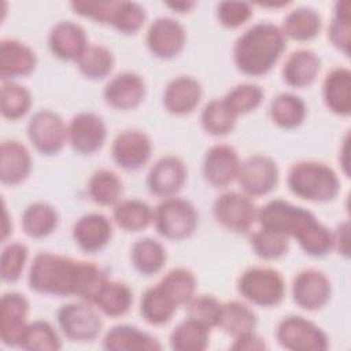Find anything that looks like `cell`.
Here are the masks:
<instances>
[{"label":"cell","mask_w":351,"mask_h":351,"mask_svg":"<svg viewBox=\"0 0 351 351\" xmlns=\"http://www.w3.org/2000/svg\"><path fill=\"white\" fill-rule=\"evenodd\" d=\"M145 22L144 8L134 1H117L110 25L123 34H133L141 29Z\"/></svg>","instance_id":"f6af8a7d"},{"label":"cell","mask_w":351,"mask_h":351,"mask_svg":"<svg viewBox=\"0 0 351 351\" xmlns=\"http://www.w3.org/2000/svg\"><path fill=\"white\" fill-rule=\"evenodd\" d=\"M188 318L197 321L208 329L218 326L222 303L213 295H197L193 296L186 304Z\"/></svg>","instance_id":"7dc6e473"},{"label":"cell","mask_w":351,"mask_h":351,"mask_svg":"<svg viewBox=\"0 0 351 351\" xmlns=\"http://www.w3.org/2000/svg\"><path fill=\"white\" fill-rule=\"evenodd\" d=\"M29 300L19 292H5L0 300V337L8 347H19L27 326Z\"/></svg>","instance_id":"2e32d148"},{"label":"cell","mask_w":351,"mask_h":351,"mask_svg":"<svg viewBox=\"0 0 351 351\" xmlns=\"http://www.w3.org/2000/svg\"><path fill=\"white\" fill-rule=\"evenodd\" d=\"M32 171L29 149L16 140H5L0 147V178L4 185L23 182Z\"/></svg>","instance_id":"cb8c5ba5"},{"label":"cell","mask_w":351,"mask_h":351,"mask_svg":"<svg viewBox=\"0 0 351 351\" xmlns=\"http://www.w3.org/2000/svg\"><path fill=\"white\" fill-rule=\"evenodd\" d=\"M77 67L82 75L89 80H101L114 69V55L104 45L88 44L85 51L77 59Z\"/></svg>","instance_id":"74e56055"},{"label":"cell","mask_w":351,"mask_h":351,"mask_svg":"<svg viewBox=\"0 0 351 351\" xmlns=\"http://www.w3.org/2000/svg\"><path fill=\"white\" fill-rule=\"evenodd\" d=\"M250 244L254 252L265 261L280 259L289 250V239L287 236L262 228L251 234Z\"/></svg>","instance_id":"ee69618b"},{"label":"cell","mask_w":351,"mask_h":351,"mask_svg":"<svg viewBox=\"0 0 351 351\" xmlns=\"http://www.w3.org/2000/svg\"><path fill=\"white\" fill-rule=\"evenodd\" d=\"M321 16L308 7H299L287 14L282 22V33L296 41H310L315 38L321 30Z\"/></svg>","instance_id":"1f68e13d"},{"label":"cell","mask_w":351,"mask_h":351,"mask_svg":"<svg viewBox=\"0 0 351 351\" xmlns=\"http://www.w3.org/2000/svg\"><path fill=\"white\" fill-rule=\"evenodd\" d=\"M112 218L121 229L140 232L154 221V210L140 199H126L115 204Z\"/></svg>","instance_id":"d6a6232c"},{"label":"cell","mask_w":351,"mask_h":351,"mask_svg":"<svg viewBox=\"0 0 351 351\" xmlns=\"http://www.w3.org/2000/svg\"><path fill=\"white\" fill-rule=\"evenodd\" d=\"M328 37L333 47L344 55L350 52L351 44V23H350V1H337L335 4V14L328 29Z\"/></svg>","instance_id":"bcb514c9"},{"label":"cell","mask_w":351,"mask_h":351,"mask_svg":"<svg viewBox=\"0 0 351 351\" xmlns=\"http://www.w3.org/2000/svg\"><path fill=\"white\" fill-rule=\"evenodd\" d=\"M159 285L177 304V307L185 306L195 296L196 277L185 267H174L163 276Z\"/></svg>","instance_id":"ab89813d"},{"label":"cell","mask_w":351,"mask_h":351,"mask_svg":"<svg viewBox=\"0 0 351 351\" xmlns=\"http://www.w3.org/2000/svg\"><path fill=\"white\" fill-rule=\"evenodd\" d=\"M256 221L262 229L293 237L310 256H324L333 248V233L315 215L282 199H273L258 208Z\"/></svg>","instance_id":"7a4b0ae2"},{"label":"cell","mask_w":351,"mask_h":351,"mask_svg":"<svg viewBox=\"0 0 351 351\" xmlns=\"http://www.w3.org/2000/svg\"><path fill=\"white\" fill-rule=\"evenodd\" d=\"M263 90L259 85L251 82H243L232 88L222 100L229 107V110L236 115L247 114L254 111L263 100Z\"/></svg>","instance_id":"7bdbcfd3"},{"label":"cell","mask_w":351,"mask_h":351,"mask_svg":"<svg viewBox=\"0 0 351 351\" xmlns=\"http://www.w3.org/2000/svg\"><path fill=\"white\" fill-rule=\"evenodd\" d=\"M106 280V274L97 265L51 252L37 254L27 274L29 287L37 293L74 295L88 303H92Z\"/></svg>","instance_id":"6da1fadb"},{"label":"cell","mask_w":351,"mask_h":351,"mask_svg":"<svg viewBox=\"0 0 351 351\" xmlns=\"http://www.w3.org/2000/svg\"><path fill=\"white\" fill-rule=\"evenodd\" d=\"M348 222H343L337 226L336 232L333 233V240H335V245L339 251V254H343L344 256L350 255V244H348Z\"/></svg>","instance_id":"f5cc1de1"},{"label":"cell","mask_w":351,"mask_h":351,"mask_svg":"<svg viewBox=\"0 0 351 351\" xmlns=\"http://www.w3.org/2000/svg\"><path fill=\"white\" fill-rule=\"evenodd\" d=\"M36 52L22 41L4 38L0 43V78L12 81L14 78L26 77L36 69Z\"/></svg>","instance_id":"ffe728a7"},{"label":"cell","mask_w":351,"mask_h":351,"mask_svg":"<svg viewBox=\"0 0 351 351\" xmlns=\"http://www.w3.org/2000/svg\"><path fill=\"white\" fill-rule=\"evenodd\" d=\"M322 97L326 107L336 115L351 112V73L346 67H336L328 73L322 84Z\"/></svg>","instance_id":"d4e9b609"},{"label":"cell","mask_w":351,"mask_h":351,"mask_svg":"<svg viewBox=\"0 0 351 351\" xmlns=\"http://www.w3.org/2000/svg\"><path fill=\"white\" fill-rule=\"evenodd\" d=\"M32 107V95L15 81H4L1 85L0 108L4 118L16 121L25 117Z\"/></svg>","instance_id":"60d3db41"},{"label":"cell","mask_w":351,"mask_h":351,"mask_svg":"<svg viewBox=\"0 0 351 351\" xmlns=\"http://www.w3.org/2000/svg\"><path fill=\"white\" fill-rule=\"evenodd\" d=\"M177 304L158 284L144 291L140 300V314L151 325H163L171 319Z\"/></svg>","instance_id":"f1b7e54d"},{"label":"cell","mask_w":351,"mask_h":351,"mask_svg":"<svg viewBox=\"0 0 351 351\" xmlns=\"http://www.w3.org/2000/svg\"><path fill=\"white\" fill-rule=\"evenodd\" d=\"M236 180L247 196H265L277 186V163L267 155L248 156L241 162Z\"/></svg>","instance_id":"8fae6325"},{"label":"cell","mask_w":351,"mask_h":351,"mask_svg":"<svg viewBox=\"0 0 351 351\" xmlns=\"http://www.w3.org/2000/svg\"><path fill=\"white\" fill-rule=\"evenodd\" d=\"M21 225L29 237L43 239L56 229L58 213L48 203L34 202L23 210Z\"/></svg>","instance_id":"f546056e"},{"label":"cell","mask_w":351,"mask_h":351,"mask_svg":"<svg viewBox=\"0 0 351 351\" xmlns=\"http://www.w3.org/2000/svg\"><path fill=\"white\" fill-rule=\"evenodd\" d=\"M152 155L151 138L141 130L119 132L111 144L112 160L123 170L141 169Z\"/></svg>","instance_id":"7c38bea8"},{"label":"cell","mask_w":351,"mask_h":351,"mask_svg":"<svg viewBox=\"0 0 351 351\" xmlns=\"http://www.w3.org/2000/svg\"><path fill=\"white\" fill-rule=\"evenodd\" d=\"M330 293L329 278L317 269H304L292 281L293 302L307 311L322 308L329 302Z\"/></svg>","instance_id":"5bb4252c"},{"label":"cell","mask_w":351,"mask_h":351,"mask_svg":"<svg viewBox=\"0 0 351 351\" xmlns=\"http://www.w3.org/2000/svg\"><path fill=\"white\" fill-rule=\"evenodd\" d=\"M103 347L108 351H155L162 348L154 336L132 325L111 328L103 339Z\"/></svg>","instance_id":"4316f807"},{"label":"cell","mask_w":351,"mask_h":351,"mask_svg":"<svg viewBox=\"0 0 351 351\" xmlns=\"http://www.w3.org/2000/svg\"><path fill=\"white\" fill-rule=\"evenodd\" d=\"M48 45L53 56L60 60L77 62L88 47L85 30L71 21L58 22L49 32Z\"/></svg>","instance_id":"44dd1931"},{"label":"cell","mask_w":351,"mask_h":351,"mask_svg":"<svg viewBox=\"0 0 351 351\" xmlns=\"http://www.w3.org/2000/svg\"><path fill=\"white\" fill-rule=\"evenodd\" d=\"M239 293L250 303L261 307H273L282 302L285 295V282L282 276L263 266L245 269L237 280Z\"/></svg>","instance_id":"5b68a950"},{"label":"cell","mask_w":351,"mask_h":351,"mask_svg":"<svg viewBox=\"0 0 351 351\" xmlns=\"http://www.w3.org/2000/svg\"><path fill=\"white\" fill-rule=\"evenodd\" d=\"M258 317L254 310L245 303L232 300L222 303V313L218 328L233 339L244 333L252 332L256 328Z\"/></svg>","instance_id":"e575fe53"},{"label":"cell","mask_w":351,"mask_h":351,"mask_svg":"<svg viewBox=\"0 0 351 351\" xmlns=\"http://www.w3.org/2000/svg\"><path fill=\"white\" fill-rule=\"evenodd\" d=\"M202 85L189 75H178L169 81L163 92V106L174 115L191 114L200 103Z\"/></svg>","instance_id":"7402d4cb"},{"label":"cell","mask_w":351,"mask_h":351,"mask_svg":"<svg viewBox=\"0 0 351 351\" xmlns=\"http://www.w3.org/2000/svg\"><path fill=\"white\" fill-rule=\"evenodd\" d=\"M167 7L177 12H188L192 7H195V3L192 1H176V3H166Z\"/></svg>","instance_id":"db71d44e"},{"label":"cell","mask_w":351,"mask_h":351,"mask_svg":"<svg viewBox=\"0 0 351 351\" xmlns=\"http://www.w3.org/2000/svg\"><path fill=\"white\" fill-rule=\"evenodd\" d=\"M197 211L185 199L170 196L154 210V223L156 232L169 240H184L189 237L197 226Z\"/></svg>","instance_id":"8992f818"},{"label":"cell","mask_w":351,"mask_h":351,"mask_svg":"<svg viewBox=\"0 0 351 351\" xmlns=\"http://www.w3.org/2000/svg\"><path fill=\"white\" fill-rule=\"evenodd\" d=\"M186 167L184 162L174 156L166 155L158 159L147 176V185L151 193L160 197L174 196L185 184Z\"/></svg>","instance_id":"ac0fdd59"},{"label":"cell","mask_w":351,"mask_h":351,"mask_svg":"<svg viewBox=\"0 0 351 351\" xmlns=\"http://www.w3.org/2000/svg\"><path fill=\"white\" fill-rule=\"evenodd\" d=\"M133 303V292L132 289L119 281L106 280L100 289L97 291L96 296L93 298L92 303L96 306L99 311H101L104 315L115 318L125 315Z\"/></svg>","instance_id":"83f0119b"},{"label":"cell","mask_w":351,"mask_h":351,"mask_svg":"<svg viewBox=\"0 0 351 351\" xmlns=\"http://www.w3.org/2000/svg\"><path fill=\"white\" fill-rule=\"evenodd\" d=\"M112 234L110 219L100 213H89L77 219L73 226V239L85 252H96L104 248Z\"/></svg>","instance_id":"603a6c76"},{"label":"cell","mask_w":351,"mask_h":351,"mask_svg":"<svg viewBox=\"0 0 351 351\" xmlns=\"http://www.w3.org/2000/svg\"><path fill=\"white\" fill-rule=\"evenodd\" d=\"M237 151L228 144H217L207 149L203 159V177L217 188L229 185L237 178L240 170Z\"/></svg>","instance_id":"e0dca14e"},{"label":"cell","mask_w":351,"mask_h":351,"mask_svg":"<svg viewBox=\"0 0 351 351\" xmlns=\"http://www.w3.org/2000/svg\"><path fill=\"white\" fill-rule=\"evenodd\" d=\"M230 348L239 350V351H241V350L251 351V350H265V348H267V346H266L265 340L252 330V332H248V333L234 337Z\"/></svg>","instance_id":"816d5d0a"},{"label":"cell","mask_w":351,"mask_h":351,"mask_svg":"<svg viewBox=\"0 0 351 351\" xmlns=\"http://www.w3.org/2000/svg\"><path fill=\"white\" fill-rule=\"evenodd\" d=\"M29 250L22 243H10L1 251L0 259V276L5 282H15L19 280Z\"/></svg>","instance_id":"c3c4849f"},{"label":"cell","mask_w":351,"mask_h":351,"mask_svg":"<svg viewBox=\"0 0 351 351\" xmlns=\"http://www.w3.org/2000/svg\"><path fill=\"white\" fill-rule=\"evenodd\" d=\"M58 325L71 341H92L101 330V318L88 302L63 304L56 313Z\"/></svg>","instance_id":"9c48e42d"},{"label":"cell","mask_w":351,"mask_h":351,"mask_svg":"<svg viewBox=\"0 0 351 351\" xmlns=\"http://www.w3.org/2000/svg\"><path fill=\"white\" fill-rule=\"evenodd\" d=\"M117 1H99V0H81V1H73L71 8L75 14L93 19L100 23L110 25V19L112 15V11L115 8Z\"/></svg>","instance_id":"f907efd6"},{"label":"cell","mask_w":351,"mask_h":351,"mask_svg":"<svg viewBox=\"0 0 351 351\" xmlns=\"http://www.w3.org/2000/svg\"><path fill=\"white\" fill-rule=\"evenodd\" d=\"M287 182L295 196L315 203L330 202L340 191V180L335 170L314 160H302L292 165Z\"/></svg>","instance_id":"277c9868"},{"label":"cell","mask_w":351,"mask_h":351,"mask_svg":"<svg viewBox=\"0 0 351 351\" xmlns=\"http://www.w3.org/2000/svg\"><path fill=\"white\" fill-rule=\"evenodd\" d=\"M271 121L282 129H293L303 123L307 108L304 101L289 92L278 93L270 103Z\"/></svg>","instance_id":"836d02e7"},{"label":"cell","mask_w":351,"mask_h":351,"mask_svg":"<svg viewBox=\"0 0 351 351\" xmlns=\"http://www.w3.org/2000/svg\"><path fill=\"white\" fill-rule=\"evenodd\" d=\"M321 60L310 49L293 51L282 67V80L293 88L310 86L318 77Z\"/></svg>","instance_id":"484cf974"},{"label":"cell","mask_w":351,"mask_h":351,"mask_svg":"<svg viewBox=\"0 0 351 351\" xmlns=\"http://www.w3.org/2000/svg\"><path fill=\"white\" fill-rule=\"evenodd\" d=\"M27 137L33 147L43 155H55L67 141V125L59 114L40 110L27 122Z\"/></svg>","instance_id":"ba28073f"},{"label":"cell","mask_w":351,"mask_h":351,"mask_svg":"<svg viewBox=\"0 0 351 351\" xmlns=\"http://www.w3.org/2000/svg\"><path fill=\"white\" fill-rule=\"evenodd\" d=\"M19 348L23 350H48L56 351L62 348L60 339L55 328L47 321L29 322L19 340Z\"/></svg>","instance_id":"b9f144b4"},{"label":"cell","mask_w":351,"mask_h":351,"mask_svg":"<svg viewBox=\"0 0 351 351\" xmlns=\"http://www.w3.org/2000/svg\"><path fill=\"white\" fill-rule=\"evenodd\" d=\"M107 137V129L101 117L93 112H80L67 125V141L80 154L99 151Z\"/></svg>","instance_id":"9a60e30c"},{"label":"cell","mask_w":351,"mask_h":351,"mask_svg":"<svg viewBox=\"0 0 351 351\" xmlns=\"http://www.w3.org/2000/svg\"><path fill=\"white\" fill-rule=\"evenodd\" d=\"M145 82L133 71H122L114 75L104 86L103 97L108 106L117 110H133L144 100Z\"/></svg>","instance_id":"d6986e66"},{"label":"cell","mask_w":351,"mask_h":351,"mask_svg":"<svg viewBox=\"0 0 351 351\" xmlns=\"http://www.w3.org/2000/svg\"><path fill=\"white\" fill-rule=\"evenodd\" d=\"M278 344L292 351H324L329 347L326 333L314 322L300 317H284L276 328Z\"/></svg>","instance_id":"52a82bcc"},{"label":"cell","mask_w":351,"mask_h":351,"mask_svg":"<svg viewBox=\"0 0 351 351\" xmlns=\"http://www.w3.org/2000/svg\"><path fill=\"white\" fill-rule=\"evenodd\" d=\"M210 329L195 319L181 321L170 333V347L176 351H203L208 346Z\"/></svg>","instance_id":"d590c367"},{"label":"cell","mask_w":351,"mask_h":351,"mask_svg":"<svg viewBox=\"0 0 351 351\" xmlns=\"http://www.w3.org/2000/svg\"><path fill=\"white\" fill-rule=\"evenodd\" d=\"M237 117L229 110L222 99L210 100L202 111L200 123L204 132L214 137L226 136L236 126Z\"/></svg>","instance_id":"f35d334b"},{"label":"cell","mask_w":351,"mask_h":351,"mask_svg":"<svg viewBox=\"0 0 351 351\" xmlns=\"http://www.w3.org/2000/svg\"><path fill=\"white\" fill-rule=\"evenodd\" d=\"M130 259L134 269L143 276H152L162 270L166 262V250L155 239L143 237L130 248Z\"/></svg>","instance_id":"4dcf8cb0"},{"label":"cell","mask_w":351,"mask_h":351,"mask_svg":"<svg viewBox=\"0 0 351 351\" xmlns=\"http://www.w3.org/2000/svg\"><path fill=\"white\" fill-rule=\"evenodd\" d=\"M215 221L234 233H244L256 221L258 208L250 196L239 192H225L217 197L213 206Z\"/></svg>","instance_id":"30bf717a"},{"label":"cell","mask_w":351,"mask_h":351,"mask_svg":"<svg viewBox=\"0 0 351 351\" xmlns=\"http://www.w3.org/2000/svg\"><path fill=\"white\" fill-rule=\"evenodd\" d=\"M122 181L111 170H96L88 181V193L90 199L100 206H114L122 195Z\"/></svg>","instance_id":"8d00e7d4"},{"label":"cell","mask_w":351,"mask_h":351,"mask_svg":"<svg viewBox=\"0 0 351 351\" xmlns=\"http://www.w3.org/2000/svg\"><path fill=\"white\" fill-rule=\"evenodd\" d=\"M252 16L251 4L247 1H221L217 5V18L219 23L229 29L244 25Z\"/></svg>","instance_id":"681fc988"},{"label":"cell","mask_w":351,"mask_h":351,"mask_svg":"<svg viewBox=\"0 0 351 351\" xmlns=\"http://www.w3.org/2000/svg\"><path fill=\"white\" fill-rule=\"evenodd\" d=\"M287 47V37L280 26L259 22L247 29L234 43L233 60L239 71L250 77L269 73Z\"/></svg>","instance_id":"3957f363"},{"label":"cell","mask_w":351,"mask_h":351,"mask_svg":"<svg viewBox=\"0 0 351 351\" xmlns=\"http://www.w3.org/2000/svg\"><path fill=\"white\" fill-rule=\"evenodd\" d=\"M184 26L170 16L156 18L148 27L145 43L149 52L159 59H171L185 47Z\"/></svg>","instance_id":"4fadbf2b"}]
</instances>
